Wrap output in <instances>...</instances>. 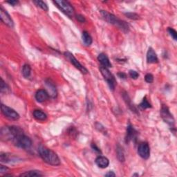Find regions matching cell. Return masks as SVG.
<instances>
[{
    "label": "cell",
    "instance_id": "cell-1",
    "mask_svg": "<svg viewBox=\"0 0 177 177\" xmlns=\"http://www.w3.org/2000/svg\"><path fill=\"white\" fill-rule=\"evenodd\" d=\"M38 152L42 159L47 164L58 166L60 164V160L59 156L53 150L47 148L46 147L40 145L38 148Z\"/></svg>",
    "mask_w": 177,
    "mask_h": 177
},
{
    "label": "cell",
    "instance_id": "cell-2",
    "mask_svg": "<svg viewBox=\"0 0 177 177\" xmlns=\"http://www.w3.org/2000/svg\"><path fill=\"white\" fill-rule=\"evenodd\" d=\"M100 14L104 20L109 24L114 25L117 28H118L120 30H121L122 32L128 33L129 31V26L125 21L120 20L114 15L112 13L107 12L106 10H100Z\"/></svg>",
    "mask_w": 177,
    "mask_h": 177
},
{
    "label": "cell",
    "instance_id": "cell-3",
    "mask_svg": "<svg viewBox=\"0 0 177 177\" xmlns=\"http://www.w3.org/2000/svg\"><path fill=\"white\" fill-rule=\"evenodd\" d=\"M53 3L56 4L60 10L64 13L65 15L69 17H72L74 15L75 10L73 6L69 2L64 1V0H56L53 2Z\"/></svg>",
    "mask_w": 177,
    "mask_h": 177
},
{
    "label": "cell",
    "instance_id": "cell-4",
    "mask_svg": "<svg viewBox=\"0 0 177 177\" xmlns=\"http://www.w3.org/2000/svg\"><path fill=\"white\" fill-rule=\"evenodd\" d=\"M100 71L101 72V74L103 75V78L107 82L109 87H110V89L112 91H114L116 85V80L113 75L110 71L107 68L104 67L103 66H101L100 67Z\"/></svg>",
    "mask_w": 177,
    "mask_h": 177
},
{
    "label": "cell",
    "instance_id": "cell-5",
    "mask_svg": "<svg viewBox=\"0 0 177 177\" xmlns=\"http://www.w3.org/2000/svg\"><path fill=\"white\" fill-rule=\"evenodd\" d=\"M13 142H14V144L16 145L17 147L24 149H30L33 144L32 140H31L28 136L24 135V134L19 136H17V138H15V139L13 140Z\"/></svg>",
    "mask_w": 177,
    "mask_h": 177
},
{
    "label": "cell",
    "instance_id": "cell-6",
    "mask_svg": "<svg viewBox=\"0 0 177 177\" xmlns=\"http://www.w3.org/2000/svg\"><path fill=\"white\" fill-rule=\"evenodd\" d=\"M160 116L162 118L163 121L165 122H166L169 124L170 126H171L172 128H174V123H175V121H174V118L173 116L170 112L169 108L165 105H163L162 107H161L160 110Z\"/></svg>",
    "mask_w": 177,
    "mask_h": 177
},
{
    "label": "cell",
    "instance_id": "cell-7",
    "mask_svg": "<svg viewBox=\"0 0 177 177\" xmlns=\"http://www.w3.org/2000/svg\"><path fill=\"white\" fill-rule=\"evenodd\" d=\"M64 56L67 58L68 60H69V62L71 63V64L74 66L76 69H78L79 71H80L82 74H88V70L86 69V68L84 67L82 64H81L80 62L77 60V59L75 58L74 56L71 53H70L69 51L64 52Z\"/></svg>",
    "mask_w": 177,
    "mask_h": 177
},
{
    "label": "cell",
    "instance_id": "cell-8",
    "mask_svg": "<svg viewBox=\"0 0 177 177\" xmlns=\"http://www.w3.org/2000/svg\"><path fill=\"white\" fill-rule=\"evenodd\" d=\"M2 113L4 116L7 118L12 120V121H17L20 118V114L16 111H15L13 109L9 107L8 106H6L2 104L1 105Z\"/></svg>",
    "mask_w": 177,
    "mask_h": 177
},
{
    "label": "cell",
    "instance_id": "cell-9",
    "mask_svg": "<svg viewBox=\"0 0 177 177\" xmlns=\"http://www.w3.org/2000/svg\"><path fill=\"white\" fill-rule=\"evenodd\" d=\"M138 154L143 159H148L150 156V147L146 142H142L138 145Z\"/></svg>",
    "mask_w": 177,
    "mask_h": 177
},
{
    "label": "cell",
    "instance_id": "cell-10",
    "mask_svg": "<svg viewBox=\"0 0 177 177\" xmlns=\"http://www.w3.org/2000/svg\"><path fill=\"white\" fill-rule=\"evenodd\" d=\"M137 136L138 132L136 129L133 128L130 123L127 127L126 130V136H125V142L128 144L131 141L136 142L137 140Z\"/></svg>",
    "mask_w": 177,
    "mask_h": 177
},
{
    "label": "cell",
    "instance_id": "cell-11",
    "mask_svg": "<svg viewBox=\"0 0 177 177\" xmlns=\"http://www.w3.org/2000/svg\"><path fill=\"white\" fill-rule=\"evenodd\" d=\"M0 18H1L2 22L4 24L7 25L8 26L10 27V28H13L14 26V22H13V19L11 18L7 11L5 9H4L2 6L0 7Z\"/></svg>",
    "mask_w": 177,
    "mask_h": 177
},
{
    "label": "cell",
    "instance_id": "cell-12",
    "mask_svg": "<svg viewBox=\"0 0 177 177\" xmlns=\"http://www.w3.org/2000/svg\"><path fill=\"white\" fill-rule=\"evenodd\" d=\"M45 84H46V86L47 87V92L49 93V96L55 98L57 97V95H58V92H57L56 87L54 85L53 81L50 80V79H48V80H46V82H45Z\"/></svg>",
    "mask_w": 177,
    "mask_h": 177
},
{
    "label": "cell",
    "instance_id": "cell-13",
    "mask_svg": "<svg viewBox=\"0 0 177 177\" xmlns=\"http://www.w3.org/2000/svg\"><path fill=\"white\" fill-rule=\"evenodd\" d=\"M49 98V94L46 90L40 89L35 94V99L38 103H43L47 100Z\"/></svg>",
    "mask_w": 177,
    "mask_h": 177
},
{
    "label": "cell",
    "instance_id": "cell-14",
    "mask_svg": "<svg viewBox=\"0 0 177 177\" xmlns=\"http://www.w3.org/2000/svg\"><path fill=\"white\" fill-rule=\"evenodd\" d=\"M147 61L148 63L150 64H153V63H157L158 62V59L157 55H156V52L154 51V50L149 47L148 51L147 53Z\"/></svg>",
    "mask_w": 177,
    "mask_h": 177
},
{
    "label": "cell",
    "instance_id": "cell-15",
    "mask_svg": "<svg viewBox=\"0 0 177 177\" xmlns=\"http://www.w3.org/2000/svg\"><path fill=\"white\" fill-rule=\"evenodd\" d=\"M98 60L102 66L104 67H106L108 69V68L112 67V64L110 61V59L108 58V57L105 53H100L98 56Z\"/></svg>",
    "mask_w": 177,
    "mask_h": 177
},
{
    "label": "cell",
    "instance_id": "cell-16",
    "mask_svg": "<svg viewBox=\"0 0 177 177\" xmlns=\"http://www.w3.org/2000/svg\"><path fill=\"white\" fill-rule=\"evenodd\" d=\"M96 165L100 168H106L110 165V160L105 156H99L96 158Z\"/></svg>",
    "mask_w": 177,
    "mask_h": 177
},
{
    "label": "cell",
    "instance_id": "cell-17",
    "mask_svg": "<svg viewBox=\"0 0 177 177\" xmlns=\"http://www.w3.org/2000/svg\"><path fill=\"white\" fill-rule=\"evenodd\" d=\"M33 117L37 120V121H44L47 119V115L44 112H42V110H36L33 112Z\"/></svg>",
    "mask_w": 177,
    "mask_h": 177
},
{
    "label": "cell",
    "instance_id": "cell-18",
    "mask_svg": "<svg viewBox=\"0 0 177 177\" xmlns=\"http://www.w3.org/2000/svg\"><path fill=\"white\" fill-rule=\"evenodd\" d=\"M82 39L84 44L86 46H89L93 42L92 36L90 35V34L87 31H83L82 34Z\"/></svg>",
    "mask_w": 177,
    "mask_h": 177
},
{
    "label": "cell",
    "instance_id": "cell-19",
    "mask_svg": "<svg viewBox=\"0 0 177 177\" xmlns=\"http://www.w3.org/2000/svg\"><path fill=\"white\" fill-rule=\"evenodd\" d=\"M20 176H26V177H33V176H42L43 174L41 173V172L38 170H31L22 173L20 175Z\"/></svg>",
    "mask_w": 177,
    "mask_h": 177
},
{
    "label": "cell",
    "instance_id": "cell-20",
    "mask_svg": "<svg viewBox=\"0 0 177 177\" xmlns=\"http://www.w3.org/2000/svg\"><path fill=\"white\" fill-rule=\"evenodd\" d=\"M0 91L2 94H8L10 93V88L9 86L6 84L3 79L1 78V83H0Z\"/></svg>",
    "mask_w": 177,
    "mask_h": 177
},
{
    "label": "cell",
    "instance_id": "cell-21",
    "mask_svg": "<svg viewBox=\"0 0 177 177\" xmlns=\"http://www.w3.org/2000/svg\"><path fill=\"white\" fill-rule=\"evenodd\" d=\"M123 98H124V101H125L126 104L128 105L129 107L131 109V111H132V112H135V113H138V112H137L136 108V107H135V106L132 103H131V100H130V98H129V96H128V94H127V93H124V94H123Z\"/></svg>",
    "mask_w": 177,
    "mask_h": 177
},
{
    "label": "cell",
    "instance_id": "cell-22",
    "mask_svg": "<svg viewBox=\"0 0 177 177\" xmlns=\"http://www.w3.org/2000/svg\"><path fill=\"white\" fill-rule=\"evenodd\" d=\"M22 75H23V76L24 78H28L29 77L31 76V66L28 64H25L23 67H22Z\"/></svg>",
    "mask_w": 177,
    "mask_h": 177
},
{
    "label": "cell",
    "instance_id": "cell-23",
    "mask_svg": "<svg viewBox=\"0 0 177 177\" xmlns=\"http://www.w3.org/2000/svg\"><path fill=\"white\" fill-rule=\"evenodd\" d=\"M116 154H117V158L120 162H124L125 160V158H124V154L123 149L122 147L118 145L117 146L116 148Z\"/></svg>",
    "mask_w": 177,
    "mask_h": 177
},
{
    "label": "cell",
    "instance_id": "cell-24",
    "mask_svg": "<svg viewBox=\"0 0 177 177\" xmlns=\"http://www.w3.org/2000/svg\"><path fill=\"white\" fill-rule=\"evenodd\" d=\"M33 3L35 4L36 6H38V7H40L44 10V11H48L49 8L47 4L43 1H40V0H37V1H33Z\"/></svg>",
    "mask_w": 177,
    "mask_h": 177
},
{
    "label": "cell",
    "instance_id": "cell-25",
    "mask_svg": "<svg viewBox=\"0 0 177 177\" xmlns=\"http://www.w3.org/2000/svg\"><path fill=\"white\" fill-rule=\"evenodd\" d=\"M139 106L142 109V110H146V109L151 108L152 105H151V104L149 103L148 100H147V97L145 96L143 98V99H142V101L141 102V103H140V104L139 105Z\"/></svg>",
    "mask_w": 177,
    "mask_h": 177
},
{
    "label": "cell",
    "instance_id": "cell-26",
    "mask_svg": "<svg viewBox=\"0 0 177 177\" xmlns=\"http://www.w3.org/2000/svg\"><path fill=\"white\" fill-rule=\"evenodd\" d=\"M124 15H126L127 17H128L131 20H136L140 19L139 15L135 13H124Z\"/></svg>",
    "mask_w": 177,
    "mask_h": 177
},
{
    "label": "cell",
    "instance_id": "cell-27",
    "mask_svg": "<svg viewBox=\"0 0 177 177\" xmlns=\"http://www.w3.org/2000/svg\"><path fill=\"white\" fill-rule=\"evenodd\" d=\"M0 160L2 163H8L9 162V160H10V158H9V155L8 154L6 153H1L0 154Z\"/></svg>",
    "mask_w": 177,
    "mask_h": 177
},
{
    "label": "cell",
    "instance_id": "cell-28",
    "mask_svg": "<svg viewBox=\"0 0 177 177\" xmlns=\"http://www.w3.org/2000/svg\"><path fill=\"white\" fill-rule=\"evenodd\" d=\"M167 31H168V33H170V35H171V37L173 38L174 40H177V33L176 31L174 30V28H170L169 27L168 29H167Z\"/></svg>",
    "mask_w": 177,
    "mask_h": 177
},
{
    "label": "cell",
    "instance_id": "cell-29",
    "mask_svg": "<svg viewBox=\"0 0 177 177\" xmlns=\"http://www.w3.org/2000/svg\"><path fill=\"white\" fill-rule=\"evenodd\" d=\"M129 76L132 79H134V80H136L138 77H139V74L137 71H134V70H130L129 71Z\"/></svg>",
    "mask_w": 177,
    "mask_h": 177
},
{
    "label": "cell",
    "instance_id": "cell-30",
    "mask_svg": "<svg viewBox=\"0 0 177 177\" xmlns=\"http://www.w3.org/2000/svg\"><path fill=\"white\" fill-rule=\"evenodd\" d=\"M145 80L147 83H152L154 81V76L152 74H147L145 75Z\"/></svg>",
    "mask_w": 177,
    "mask_h": 177
},
{
    "label": "cell",
    "instance_id": "cell-31",
    "mask_svg": "<svg viewBox=\"0 0 177 177\" xmlns=\"http://www.w3.org/2000/svg\"><path fill=\"white\" fill-rule=\"evenodd\" d=\"M76 17L77 20H78V21L79 22H80V23H84V22H86L85 17H84L83 15H77L76 16Z\"/></svg>",
    "mask_w": 177,
    "mask_h": 177
},
{
    "label": "cell",
    "instance_id": "cell-32",
    "mask_svg": "<svg viewBox=\"0 0 177 177\" xmlns=\"http://www.w3.org/2000/svg\"><path fill=\"white\" fill-rule=\"evenodd\" d=\"M69 134L72 137H76L77 135V131L74 128H72L70 129V130L69 131Z\"/></svg>",
    "mask_w": 177,
    "mask_h": 177
},
{
    "label": "cell",
    "instance_id": "cell-33",
    "mask_svg": "<svg viewBox=\"0 0 177 177\" xmlns=\"http://www.w3.org/2000/svg\"><path fill=\"white\" fill-rule=\"evenodd\" d=\"M9 169L8 167H7L6 166H4L3 165H0V172L1 173H5L6 172L8 171Z\"/></svg>",
    "mask_w": 177,
    "mask_h": 177
},
{
    "label": "cell",
    "instance_id": "cell-34",
    "mask_svg": "<svg viewBox=\"0 0 177 177\" xmlns=\"http://www.w3.org/2000/svg\"><path fill=\"white\" fill-rule=\"evenodd\" d=\"M92 149H94V150H95L96 152H97L98 153H101V151H100V149L98 147H97V145L95 144V143H92Z\"/></svg>",
    "mask_w": 177,
    "mask_h": 177
},
{
    "label": "cell",
    "instance_id": "cell-35",
    "mask_svg": "<svg viewBox=\"0 0 177 177\" xmlns=\"http://www.w3.org/2000/svg\"><path fill=\"white\" fill-rule=\"evenodd\" d=\"M6 3L9 4L10 5L13 6H17L18 4H19V2L18 1H15V0H13V1H8V2H6Z\"/></svg>",
    "mask_w": 177,
    "mask_h": 177
},
{
    "label": "cell",
    "instance_id": "cell-36",
    "mask_svg": "<svg viewBox=\"0 0 177 177\" xmlns=\"http://www.w3.org/2000/svg\"><path fill=\"white\" fill-rule=\"evenodd\" d=\"M118 76L120 78H122V79H126L127 78V75L124 74V73H122V72H119L118 74Z\"/></svg>",
    "mask_w": 177,
    "mask_h": 177
},
{
    "label": "cell",
    "instance_id": "cell-37",
    "mask_svg": "<svg viewBox=\"0 0 177 177\" xmlns=\"http://www.w3.org/2000/svg\"><path fill=\"white\" fill-rule=\"evenodd\" d=\"M105 176H108V177H112V176H116V174L113 172V171H110L108 172L107 173H106L105 175Z\"/></svg>",
    "mask_w": 177,
    "mask_h": 177
},
{
    "label": "cell",
    "instance_id": "cell-38",
    "mask_svg": "<svg viewBox=\"0 0 177 177\" xmlns=\"http://www.w3.org/2000/svg\"><path fill=\"white\" fill-rule=\"evenodd\" d=\"M138 176L139 175H138V174H133V176Z\"/></svg>",
    "mask_w": 177,
    "mask_h": 177
}]
</instances>
